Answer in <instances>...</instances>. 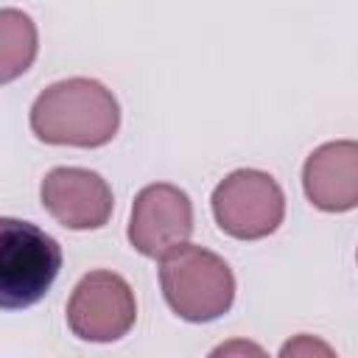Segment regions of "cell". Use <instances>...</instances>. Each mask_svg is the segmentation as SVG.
<instances>
[{"instance_id":"1","label":"cell","mask_w":358,"mask_h":358,"mask_svg":"<svg viewBox=\"0 0 358 358\" xmlns=\"http://www.w3.org/2000/svg\"><path fill=\"white\" fill-rule=\"evenodd\" d=\"M120 126V106L112 90L95 78H64L45 87L31 106V131L50 145L98 148Z\"/></svg>"},{"instance_id":"2","label":"cell","mask_w":358,"mask_h":358,"mask_svg":"<svg viewBox=\"0 0 358 358\" xmlns=\"http://www.w3.org/2000/svg\"><path fill=\"white\" fill-rule=\"evenodd\" d=\"M159 285L168 308L185 322H213L235 299V274L227 260L193 243L159 257Z\"/></svg>"},{"instance_id":"3","label":"cell","mask_w":358,"mask_h":358,"mask_svg":"<svg viewBox=\"0 0 358 358\" xmlns=\"http://www.w3.org/2000/svg\"><path fill=\"white\" fill-rule=\"evenodd\" d=\"M62 268L59 243L31 221L0 218V308L36 305Z\"/></svg>"},{"instance_id":"4","label":"cell","mask_w":358,"mask_h":358,"mask_svg":"<svg viewBox=\"0 0 358 358\" xmlns=\"http://www.w3.org/2000/svg\"><path fill=\"white\" fill-rule=\"evenodd\" d=\"M215 224L238 238L257 241L271 235L285 215V196L274 176L255 168H238L227 173L213 190Z\"/></svg>"},{"instance_id":"5","label":"cell","mask_w":358,"mask_h":358,"mask_svg":"<svg viewBox=\"0 0 358 358\" xmlns=\"http://www.w3.org/2000/svg\"><path fill=\"white\" fill-rule=\"evenodd\" d=\"M134 291L115 271L98 268L84 274L67 302V324L84 341H117L134 327Z\"/></svg>"},{"instance_id":"6","label":"cell","mask_w":358,"mask_h":358,"mask_svg":"<svg viewBox=\"0 0 358 358\" xmlns=\"http://www.w3.org/2000/svg\"><path fill=\"white\" fill-rule=\"evenodd\" d=\"M193 232V204L187 193L168 182L145 185L131 204L129 243L145 257H165L187 243Z\"/></svg>"},{"instance_id":"7","label":"cell","mask_w":358,"mask_h":358,"mask_svg":"<svg viewBox=\"0 0 358 358\" xmlns=\"http://www.w3.org/2000/svg\"><path fill=\"white\" fill-rule=\"evenodd\" d=\"M42 207L67 229H98L109 221L115 199L106 179L87 168H53L39 187Z\"/></svg>"},{"instance_id":"8","label":"cell","mask_w":358,"mask_h":358,"mask_svg":"<svg viewBox=\"0 0 358 358\" xmlns=\"http://www.w3.org/2000/svg\"><path fill=\"white\" fill-rule=\"evenodd\" d=\"M308 201L324 213L358 207V140H333L313 148L302 165Z\"/></svg>"},{"instance_id":"9","label":"cell","mask_w":358,"mask_h":358,"mask_svg":"<svg viewBox=\"0 0 358 358\" xmlns=\"http://www.w3.org/2000/svg\"><path fill=\"white\" fill-rule=\"evenodd\" d=\"M36 56L34 20L20 8H0V81H11L31 67Z\"/></svg>"},{"instance_id":"10","label":"cell","mask_w":358,"mask_h":358,"mask_svg":"<svg viewBox=\"0 0 358 358\" xmlns=\"http://www.w3.org/2000/svg\"><path fill=\"white\" fill-rule=\"evenodd\" d=\"M280 358H338V355L324 338L310 336V333H299V336H291L280 347Z\"/></svg>"},{"instance_id":"11","label":"cell","mask_w":358,"mask_h":358,"mask_svg":"<svg viewBox=\"0 0 358 358\" xmlns=\"http://www.w3.org/2000/svg\"><path fill=\"white\" fill-rule=\"evenodd\" d=\"M207 358H268V352H266L257 341H249V338H229V341H221Z\"/></svg>"}]
</instances>
